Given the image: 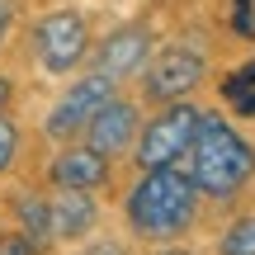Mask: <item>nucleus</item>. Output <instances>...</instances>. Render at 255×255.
I'll return each mask as SVG.
<instances>
[{"label": "nucleus", "instance_id": "obj_1", "mask_svg": "<svg viewBox=\"0 0 255 255\" xmlns=\"http://www.w3.org/2000/svg\"><path fill=\"white\" fill-rule=\"evenodd\" d=\"M184 170H189L194 189L208 199H232L241 184L255 175V146L237 132L222 114H203L194 146L184 151Z\"/></svg>", "mask_w": 255, "mask_h": 255}, {"label": "nucleus", "instance_id": "obj_2", "mask_svg": "<svg viewBox=\"0 0 255 255\" xmlns=\"http://www.w3.org/2000/svg\"><path fill=\"white\" fill-rule=\"evenodd\" d=\"M194 213H199V189L180 161L161 165V170H142V180L128 194V222L151 241L184 237L194 227Z\"/></svg>", "mask_w": 255, "mask_h": 255}, {"label": "nucleus", "instance_id": "obj_3", "mask_svg": "<svg viewBox=\"0 0 255 255\" xmlns=\"http://www.w3.org/2000/svg\"><path fill=\"white\" fill-rule=\"evenodd\" d=\"M203 109L189 100L180 104H165L146 128H137V165L142 170H161V165L184 161V151L194 146V132H199Z\"/></svg>", "mask_w": 255, "mask_h": 255}, {"label": "nucleus", "instance_id": "obj_4", "mask_svg": "<svg viewBox=\"0 0 255 255\" xmlns=\"http://www.w3.org/2000/svg\"><path fill=\"white\" fill-rule=\"evenodd\" d=\"M33 52H38V62H43V71H52V76L76 71V66L85 62V52H90V24H85L76 9H57V14L38 19Z\"/></svg>", "mask_w": 255, "mask_h": 255}, {"label": "nucleus", "instance_id": "obj_5", "mask_svg": "<svg viewBox=\"0 0 255 255\" xmlns=\"http://www.w3.org/2000/svg\"><path fill=\"white\" fill-rule=\"evenodd\" d=\"M199 81H203V57L194 52V47H161V52L146 62L142 95L151 104H180Z\"/></svg>", "mask_w": 255, "mask_h": 255}, {"label": "nucleus", "instance_id": "obj_6", "mask_svg": "<svg viewBox=\"0 0 255 255\" xmlns=\"http://www.w3.org/2000/svg\"><path fill=\"white\" fill-rule=\"evenodd\" d=\"M114 100V81L100 71H90L85 81H76L71 90L62 95L52 114H47V137H71V132H85V123Z\"/></svg>", "mask_w": 255, "mask_h": 255}, {"label": "nucleus", "instance_id": "obj_7", "mask_svg": "<svg viewBox=\"0 0 255 255\" xmlns=\"http://www.w3.org/2000/svg\"><path fill=\"white\" fill-rule=\"evenodd\" d=\"M151 57V28L146 24H123L95 47V71L119 81V76H132L137 66H146Z\"/></svg>", "mask_w": 255, "mask_h": 255}, {"label": "nucleus", "instance_id": "obj_8", "mask_svg": "<svg viewBox=\"0 0 255 255\" xmlns=\"http://www.w3.org/2000/svg\"><path fill=\"white\" fill-rule=\"evenodd\" d=\"M137 104L128 100H109L100 114H95L90 123H85V146L100 156H119L128 142H137Z\"/></svg>", "mask_w": 255, "mask_h": 255}, {"label": "nucleus", "instance_id": "obj_9", "mask_svg": "<svg viewBox=\"0 0 255 255\" xmlns=\"http://www.w3.org/2000/svg\"><path fill=\"white\" fill-rule=\"evenodd\" d=\"M52 184L57 189H76V194H90L100 184H109V156L90 151V146H66L62 156L52 161Z\"/></svg>", "mask_w": 255, "mask_h": 255}, {"label": "nucleus", "instance_id": "obj_10", "mask_svg": "<svg viewBox=\"0 0 255 255\" xmlns=\"http://www.w3.org/2000/svg\"><path fill=\"white\" fill-rule=\"evenodd\" d=\"M47 218H52V241H76L100 222V208L90 194L62 189V199H47Z\"/></svg>", "mask_w": 255, "mask_h": 255}, {"label": "nucleus", "instance_id": "obj_11", "mask_svg": "<svg viewBox=\"0 0 255 255\" xmlns=\"http://www.w3.org/2000/svg\"><path fill=\"white\" fill-rule=\"evenodd\" d=\"M14 218H19V232H24V237L33 241V251L52 241V218H47V199H38V194H19V199H14Z\"/></svg>", "mask_w": 255, "mask_h": 255}, {"label": "nucleus", "instance_id": "obj_12", "mask_svg": "<svg viewBox=\"0 0 255 255\" xmlns=\"http://www.w3.org/2000/svg\"><path fill=\"white\" fill-rule=\"evenodd\" d=\"M222 100H227L241 119H255V57L222 81Z\"/></svg>", "mask_w": 255, "mask_h": 255}, {"label": "nucleus", "instance_id": "obj_13", "mask_svg": "<svg viewBox=\"0 0 255 255\" xmlns=\"http://www.w3.org/2000/svg\"><path fill=\"white\" fill-rule=\"evenodd\" d=\"M222 255H255V213H246V218H237L227 232H222Z\"/></svg>", "mask_w": 255, "mask_h": 255}, {"label": "nucleus", "instance_id": "obj_14", "mask_svg": "<svg viewBox=\"0 0 255 255\" xmlns=\"http://www.w3.org/2000/svg\"><path fill=\"white\" fill-rule=\"evenodd\" d=\"M14 151H19V128L0 114V175L9 170V161H14Z\"/></svg>", "mask_w": 255, "mask_h": 255}, {"label": "nucleus", "instance_id": "obj_15", "mask_svg": "<svg viewBox=\"0 0 255 255\" xmlns=\"http://www.w3.org/2000/svg\"><path fill=\"white\" fill-rule=\"evenodd\" d=\"M0 255H38L24 232H0Z\"/></svg>", "mask_w": 255, "mask_h": 255}, {"label": "nucleus", "instance_id": "obj_16", "mask_svg": "<svg viewBox=\"0 0 255 255\" xmlns=\"http://www.w3.org/2000/svg\"><path fill=\"white\" fill-rule=\"evenodd\" d=\"M9 24H14V0H0V38H5Z\"/></svg>", "mask_w": 255, "mask_h": 255}, {"label": "nucleus", "instance_id": "obj_17", "mask_svg": "<svg viewBox=\"0 0 255 255\" xmlns=\"http://www.w3.org/2000/svg\"><path fill=\"white\" fill-rule=\"evenodd\" d=\"M85 255H123V246H109V241H100V246H90Z\"/></svg>", "mask_w": 255, "mask_h": 255}, {"label": "nucleus", "instance_id": "obj_18", "mask_svg": "<svg viewBox=\"0 0 255 255\" xmlns=\"http://www.w3.org/2000/svg\"><path fill=\"white\" fill-rule=\"evenodd\" d=\"M9 95H14V85H9L5 76H0V114H5V104H9Z\"/></svg>", "mask_w": 255, "mask_h": 255}, {"label": "nucleus", "instance_id": "obj_19", "mask_svg": "<svg viewBox=\"0 0 255 255\" xmlns=\"http://www.w3.org/2000/svg\"><path fill=\"white\" fill-rule=\"evenodd\" d=\"M161 255H189V251H161Z\"/></svg>", "mask_w": 255, "mask_h": 255}]
</instances>
